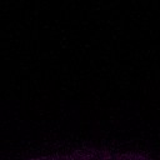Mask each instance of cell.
<instances>
[{
    "mask_svg": "<svg viewBox=\"0 0 160 160\" xmlns=\"http://www.w3.org/2000/svg\"><path fill=\"white\" fill-rule=\"evenodd\" d=\"M102 160H120V158H119V156H116V155H109V156L104 158Z\"/></svg>",
    "mask_w": 160,
    "mask_h": 160,
    "instance_id": "obj_1",
    "label": "cell"
}]
</instances>
